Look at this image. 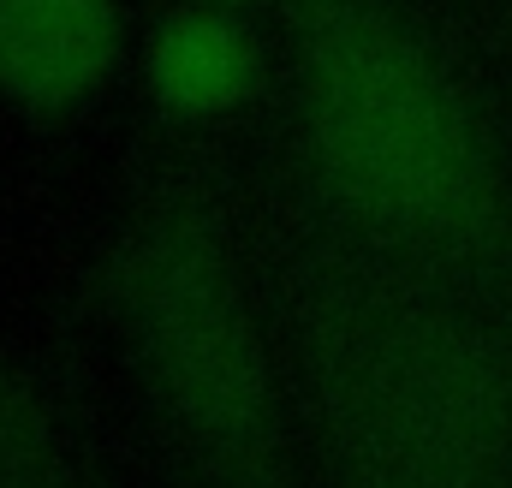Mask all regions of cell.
Masks as SVG:
<instances>
[{"instance_id":"52a82bcc","label":"cell","mask_w":512,"mask_h":488,"mask_svg":"<svg viewBox=\"0 0 512 488\" xmlns=\"http://www.w3.org/2000/svg\"><path fill=\"white\" fill-rule=\"evenodd\" d=\"M203 6H233V12H245L251 0H203Z\"/></svg>"},{"instance_id":"8992f818","label":"cell","mask_w":512,"mask_h":488,"mask_svg":"<svg viewBox=\"0 0 512 488\" xmlns=\"http://www.w3.org/2000/svg\"><path fill=\"white\" fill-rule=\"evenodd\" d=\"M0 488H72V447L36 375L0 352Z\"/></svg>"},{"instance_id":"5b68a950","label":"cell","mask_w":512,"mask_h":488,"mask_svg":"<svg viewBox=\"0 0 512 488\" xmlns=\"http://www.w3.org/2000/svg\"><path fill=\"white\" fill-rule=\"evenodd\" d=\"M256 78H262V54H256L245 12L233 6L179 0L143 36V90L167 120H227L256 96Z\"/></svg>"},{"instance_id":"6da1fadb","label":"cell","mask_w":512,"mask_h":488,"mask_svg":"<svg viewBox=\"0 0 512 488\" xmlns=\"http://www.w3.org/2000/svg\"><path fill=\"white\" fill-rule=\"evenodd\" d=\"M298 114L334 197L399 244H465L495 209L483 131L382 0H298Z\"/></svg>"},{"instance_id":"7a4b0ae2","label":"cell","mask_w":512,"mask_h":488,"mask_svg":"<svg viewBox=\"0 0 512 488\" xmlns=\"http://www.w3.org/2000/svg\"><path fill=\"white\" fill-rule=\"evenodd\" d=\"M120 316L143 387L179 447L227 488L274 477V381L221 227L161 203L126 233Z\"/></svg>"},{"instance_id":"277c9868","label":"cell","mask_w":512,"mask_h":488,"mask_svg":"<svg viewBox=\"0 0 512 488\" xmlns=\"http://www.w3.org/2000/svg\"><path fill=\"white\" fill-rule=\"evenodd\" d=\"M120 54V0H0V96L24 114H66L90 102Z\"/></svg>"},{"instance_id":"3957f363","label":"cell","mask_w":512,"mask_h":488,"mask_svg":"<svg viewBox=\"0 0 512 488\" xmlns=\"http://www.w3.org/2000/svg\"><path fill=\"white\" fill-rule=\"evenodd\" d=\"M346 429L370 488H489L507 435L501 369L453 322H387L346 375Z\"/></svg>"}]
</instances>
